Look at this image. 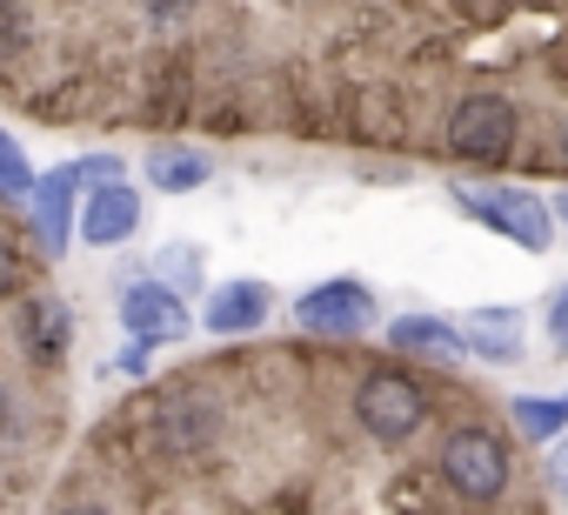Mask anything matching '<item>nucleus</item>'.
<instances>
[{"instance_id":"412c9836","label":"nucleus","mask_w":568,"mask_h":515,"mask_svg":"<svg viewBox=\"0 0 568 515\" xmlns=\"http://www.w3.org/2000/svg\"><path fill=\"white\" fill-rule=\"evenodd\" d=\"M161 262L174 269V295H181V289L194 282V248H168V254H161Z\"/></svg>"},{"instance_id":"4be33fe9","label":"nucleus","mask_w":568,"mask_h":515,"mask_svg":"<svg viewBox=\"0 0 568 515\" xmlns=\"http://www.w3.org/2000/svg\"><path fill=\"white\" fill-rule=\"evenodd\" d=\"M14 435H21V428H14V395H8V388H0V448H8Z\"/></svg>"},{"instance_id":"bb28decb","label":"nucleus","mask_w":568,"mask_h":515,"mask_svg":"<svg viewBox=\"0 0 568 515\" xmlns=\"http://www.w3.org/2000/svg\"><path fill=\"white\" fill-rule=\"evenodd\" d=\"M561 161H568V134H561Z\"/></svg>"},{"instance_id":"2eb2a0df","label":"nucleus","mask_w":568,"mask_h":515,"mask_svg":"<svg viewBox=\"0 0 568 515\" xmlns=\"http://www.w3.org/2000/svg\"><path fill=\"white\" fill-rule=\"evenodd\" d=\"M508 415H515V428H521L528 442H561V428H568V395H515Z\"/></svg>"},{"instance_id":"ddd939ff","label":"nucleus","mask_w":568,"mask_h":515,"mask_svg":"<svg viewBox=\"0 0 568 515\" xmlns=\"http://www.w3.org/2000/svg\"><path fill=\"white\" fill-rule=\"evenodd\" d=\"M207 174H214V161L194 148H154L148 154V188H161V194H194V188H207Z\"/></svg>"},{"instance_id":"6ab92c4d","label":"nucleus","mask_w":568,"mask_h":515,"mask_svg":"<svg viewBox=\"0 0 568 515\" xmlns=\"http://www.w3.org/2000/svg\"><path fill=\"white\" fill-rule=\"evenodd\" d=\"M548 342H555V355H568V289L548 302Z\"/></svg>"},{"instance_id":"393cba45","label":"nucleus","mask_w":568,"mask_h":515,"mask_svg":"<svg viewBox=\"0 0 568 515\" xmlns=\"http://www.w3.org/2000/svg\"><path fill=\"white\" fill-rule=\"evenodd\" d=\"M555 475H561V482H568V442H561V448H555Z\"/></svg>"},{"instance_id":"f8f14e48","label":"nucleus","mask_w":568,"mask_h":515,"mask_svg":"<svg viewBox=\"0 0 568 515\" xmlns=\"http://www.w3.org/2000/svg\"><path fill=\"white\" fill-rule=\"evenodd\" d=\"M388 349L395 355H428V362H462V329H448L442 315H402L388 322Z\"/></svg>"},{"instance_id":"4468645a","label":"nucleus","mask_w":568,"mask_h":515,"mask_svg":"<svg viewBox=\"0 0 568 515\" xmlns=\"http://www.w3.org/2000/svg\"><path fill=\"white\" fill-rule=\"evenodd\" d=\"M21 335H28V349H34L41 362H54V355L68 349V335H74V322H68V302H28V315H21Z\"/></svg>"},{"instance_id":"aec40b11","label":"nucleus","mask_w":568,"mask_h":515,"mask_svg":"<svg viewBox=\"0 0 568 515\" xmlns=\"http://www.w3.org/2000/svg\"><path fill=\"white\" fill-rule=\"evenodd\" d=\"M21 289V254H14V241L0 234V295H14Z\"/></svg>"},{"instance_id":"423d86ee","label":"nucleus","mask_w":568,"mask_h":515,"mask_svg":"<svg viewBox=\"0 0 568 515\" xmlns=\"http://www.w3.org/2000/svg\"><path fill=\"white\" fill-rule=\"evenodd\" d=\"M214 428H221V408H214L207 395H187V388H174V395H161V402L148 408V442H154L161 455L207 448Z\"/></svg>"},{"instance_id":"a211bd4d","label":"nucleus","mask_w":568,"mask_h":515,"mask_svg":"<svg viewBox=\"0 0 568 515\" xmlns=\"http://www.w3.org/2000/svg\"><path fill=\"white\" fill-rule=\"evenodd\" d=\"M74 181H81L88 194H94V188H114V181H121V154H88V161L74 168Z\"/></svg>"},{"instance_id":"20e7f679","label":"nucleus","mask_w":568,"mask_h":515,"mask_svg":"<svg viewBox=\"0 0 568 515\" xmlns=\"http://www.w3.org/2000/svg\"><path fill=\"white\" fill-rule=\"evenodd\" d=\"M442 475H448L455 495H468V502H495V495L508 488V448H501V435H488L481 422L455 428V435L442 442Z\"/></svg>"},{"instance_id":"7ed1b4c3","label":"nucleus","mask_w":568,"mask_h":515,"mask_svg":"<svg viewBox=\"0 0 568 515\" xmlns=\"http://www.w3.org/2000/svg\"><path fill=\"white\" fill-rule=\"evenodd\" d=\"M515 134H521V121H515V101H501V94H462L455 114H448V154L481 161V168L508 161Z\"/></svg>"},{"instance_id":"dca6fc26","label":"nucleus","mask_w":568,"mask_h":515,"mask_svg":"<svg viewBox=\"0 0 568 515\" xmlns=\"http://www.w3.org/2000/svg\"><path fill=\"white\" fill-rule=\"evenodd\" d=\"M0 201H34V168L14 134H0Z\"/></svg>"},{"instance_id":"9b49d317","label":"nucleus","mask_w":568,"mask_h":515,"mask_svg":"<svg viewBox=\"0 0 568 515\" xmlns=\"http://www.w3.org/2000/svg\"><path fill=\"white\" fill-rule=\"evenodd\" d=\"M462 349L481 362H515L521 355V309H475L462 322Z\"/></svg>"},{"instance_id":"1a4fd4ad","label":"nucleus","mask_w":568,"mask_h":515,"mask_svg":"<svg viewBox=\"0 0 568 515\" xmlns=\"http://www.w3.org/2000/svg\"><path fill=\"white\" fill-rule=\"evenodd\" d=\"M81 241L88 248H121L134 228H141V194L128 188V181H114V188H94L88 201H81Z\"/></svg>"},{"instance_id":"39448f33","label":"nucleus","mask_w":568,"mask_h":515,"mask_svg":"<svg viewBox=\"0 0 568 515\" xmlns=\"http://www.w3.org/2000/svg\"><path fill=\"white\" fill-rule=\"evenodd\" d=\"M121 329H128L141 349H161V342H181V335L194 329V315H187V302H181L161 275H148V282H128V289H121Z\"/></svg>"},{"instance_id":"a878e982","label":"nucleus","mask_w":568,"mask_h":515,"mask_svg":"<svg viewBox=\"0 0 568 515\" xmlns=\"http://www.w3.org/2000/svg\"><path fill=\"white\" fill-rule=\"evenodd\" d=\"M61 515H108V508H94V502H81V508H61Z\"/></svg>"},{"instance_id":"0eeeda50","label":"nucleus","mask_w":568,"mask_h":515,"mask_svg":"<svg viewBox=\"0 0 568 515\" xmlns=\"http://www.w3.org/2000/svg\"><path fill=\"white\" fill-rule=\"evenodd\" d=\"M295 322L308 335H362L375 322V295L362 282H322V289H308L295 302Z\"/></svg>"},{"instance_id":"b1692460","label":"nucleus","mask_w":568,"mask_h":515,"mask_svg":"<svg viewBox=\"0 0 568 515\" xmlns=\"http://www.w3.org/2000/svg\"><path fill=\"white\" fill-rule=\"evenodd\" d=\"M548 214H555V221H561V228H568V188H561V194H555V201H548Z\"/></svg>"},{"instance_id":"5701e85b","label":"nucleus","mask_w":568,"mask_h":515,"mask_svg":"<svg viewBox=\"0 0 568 515\" xmlns=\"http://www.w3.org/2000/svg\"><path fill=\"white\" fill-rule=\"evenodd\" d=\"M148 355H154V349H141V342H134V349L121 355V375H148Z\"/></svg>"},{"instance_id":"6e6552de","label":"nucleus","mask_w":568,"mask_h":515,"mask_svg":"<svg viewBox=\"0 0 568 515\" xmlns=\"http://www.w3.org/2000/svg\"><path fill=\"white\" fill-rule=\"evenodd\" d=\"M74 221H81V181H74V168H54L48 181H34V234L54 262L74 241Z\"/></svg>"},{"instance_id":"f03ea898","label":"nucleus","mask_w":568,"mask_h":515,"mask_svg":"<svg viewBox=\"0 0 568 515\" xmlns=\"http://www.w3.org/2000/svg\"><path fill=\"white\" fill-rule=\"evenodd\" d=\"M355 422H362L375 442H408V435L428 422V395H422V382H415L408 368H375V375H362V388H355Z\"/></svg>"},{"instance_id":"f257e3e1","label":"nucleus","mask_w":568,"mask_h":515,"mask_svg":"<svg viewBox=\"0 0 568 515\" xmlns=\"http://www.w3.org/2000/svg\"><path fill=\"white\" fill-rule=\"evenodd\" d=\"M448 194H455V208H462L468 221L508 234V241L528 248V254H541V248L555 241V214H548V201H541L535 188H508V181H481V188H468V181H455Z\"/></svg>"},{"instance_id":"9d476101","label":"nucleus","mask_w":568,"mask_h":515,"mask_svg":"<svg viewBox=\"0 0 568 515\" xmlns=\"http://www.w3.org/2000/svg\"><path fill=\"white\" fill-rule=\"evenodd\" d=\"M267 309H274L267 282H214V295H207V309H201L194 322H201L207 335H247V329L267 322Z\"/></svg>"},{"instance_id":"f3484780","label":"nucleus","mask_w":568,"mask_h":515,"mask_svg":"<svg viewBox=\"0 0 568 515\" xmlns=\"http://www.w3.org/2000/svg\"><path fill=\"white\" fill-rule=\"evenodd\" d=\"M28 28H34V14H28V8H14V0H8V8H0V61L28 48Z\"/></svg>"}]
</instances>
